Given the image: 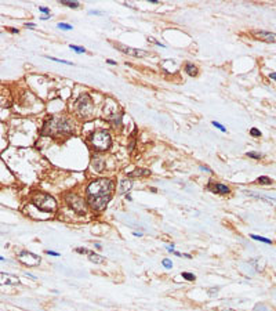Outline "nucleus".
<instances>
[{
	"label": "nucleus",
	"instance_id": "obj_13",
	"mask_svg": "<svg viewBox=\"0 0 276 311\" xmlns=\"http://www.w3.org/2000/svg\"><path fill=\"white\" fill-rule=\"evenodd\" d=\"M142 176H150V170L144 169V167H138V169H135L127 174V177H142Z\"/></svg>",
	"mask_w": 276,
	"mask_h": 311
},
{
	"label": "nucleus",
	"instance_id": "obj_32",
	"mask_svg": "<svg viewBox=\"0 0 276 311\" xmlns=\"http://www.w3.org/2000/svg\"><path fill=\"white\" fill-rule=\"evenodd\" d=\"M200 169H202V170H204V171H209V173H213V170H211V169H209L207 166H200Z\"/></svg>",
	"mask_w": 276,
	"mask_h": 311
},
{
	"label": "nucleus",
	"instance_id": "obj_20",
	"mask_svg": "<svg viewBox=\"0 0 276 311\" xmlns=\"http://www.w3.org/2000/svg\"><path fill=\"white\" fill-rule=\"evenodd\" d=\"M69 48H71V50H73L75 53H79V54H82V53H86V48H84V47L76 46V44H71V46H69Z\"/></svg>",
	"mask_w": 276,
	"mask_h": 311
},
{
	"label": "nucleus",
	"instance_id": "obj_9",
	"mask_svg": "<svg viewBox=\"0 0 276 311\" xmlns=\"http://www.w3.org/2000/svg\"><path fill=\"white\" fill-rule=\"evenodd\" d=\"M254 38L260 40H264L267 43H276V33L275 32H268V31H255L253 32Z\"/></svg>",
	"mask_w": 276,
	"mask_h": 311
},
{
	"label": "nucleus",
	"instance_id": "obj_39",
	"mask_svg": "<svg viewBox=\"0 0 276 311\" xmlns=\"http://www.w3.org/2000/svg\"><path fill=\"white\" fill-rule=\"evenodd\" d=\"M48 18H51V15H43L41 17V19L44 21V19H48Z\"/></svg>",
	"mask_w": 276,
	"mask_h": 311
},
{
	"label": "nucleus",
	"instance_id": "obj_36",
	"mask_svg": "<svg viewBox=\"0 0 276 311\" xmlns=\"http://www.w3.org/2000/svg\"><path fill=\"white\" fill-rule=\"evenodd\" d=\"M106 62H108L109 65H116V61H113V60H106Z\"/></svg>",
	"mask_w": 276,
	"mask_h": 311
},
{
	"label": "nucleus",
	"instance_id": "obj_19",
	"mask_svg": "<svg viewBox=\"0 0 276 311\" xmlns=\"http://www.w3.org/2000/svg\"><path fill=\"white\" fill-rule=\"evenodd\" d=\"M251 236V239H254V241H260V242H264V243H268V245H271L272 243V241L271 239H268V238H264V236H258V235H250Z\"/></svg>",
	"mask_w": 276,
	"mask_h": 311
},
{
	"label": "nucleus",
	"instance_id": "obj_21",
	"mask_svg": "<svg viewBox=\"0 0 276 311\" xmlns=\"http://www.w3.org/2000/svg\"><path fill=\"white\" fill-rule=\"evenodd\" d=\"M57 26H58V29H61V31H72V25H69V24L59 22Z\"/></svg>",
	"mask_w": 276,
	"mask_h": 311
},
{
	"label": "nucleus",
	"instance_id": "obj_35",
	"mask_svg": "<svg viewBox=\"0 0 276 311\" xmlns=\"http://www.w3.org/2000/svg\"><path fill=\"white\" fill-rule=\"evenodd\" d=\"M8 31L11 32V33H18V29H17V28H8Z\"/></svg>",
	"mask_w": 276,
	"mask_h": 311
},
{
	"label": "nucleus",
	"instance_id": "obj_14",
	"mask_svg": "<svg viewBox=\"0 0 276 311\" xmlns=\"http://www.w3.org/2000/svg\"><path fill=\"white\" fill-rule=\"evenodd\" d=\"M184 71L189 75V76H197V73H199V69H197V66L195 65V64H192V62H186L185 64V68H184Z\"/></svg>",
	"mask_w": 276,
	"mask_h": 311
},
{
	"label": "nucleus",
	"instance_id": "obj_26",
	"mask_svg": "<svg viewBox=\"0 0 276 311\" xmlns=\"http://www.w3.org/2000/svg\"><path fill=\"white\" fill-rule=\"evenodd\" d=\"M211 123H213V126H214V127H217V129H218V130H221V132H222V133H225V132H227V129H225V127H224V126H222V124H221L220 122H217V120H213Z\"/></svg>",
	"mask_w": 276,
	"mask_h": 311
},
{
	"label": "nucleus",
	"instance_id": "obj_27",
	"mask_svg": "<svg viewBox=\"0 0 276 311\" xmlns=\"http://www.w3.org/2000/svg\"><path fill=\"white\" fill-rule=\"evenodd\" d=\"M250 134H251L253 137H261V132L257 127H251L250 129Z\"/></svg>",
	"mask_w": 276,
	"mask_h": 311
},
{
	"label": "nucleus",
	"instance_id": "obj_6",
	"mask_svg": "<svg viewBox=\"0 0 276 311\" xmlns=\"http://www.w3.org/2000/svg\"><path fill=\"white\" fill-rule=\"evenodd\" d=\"M65 201L66 203L71 206L72 209L78 213H84L86 212V199H83L82 196H79L78 194H73V192H69L65 196Z\"/></svg>",
	"mask_w": 276,
	"mask_h": 311
},
{
	"label": "nucleus",
	"instance_id": "obj_12",
	"mask_svg": "<svg viewBox=\"0 0 276 311\" xmlns=\"http://www.w3.org/2000/svg\"><path fill=\"white\" fill-rule=\"evenodd\" d=\"M131 187H133L131 180L122 179L120 180V184H119V192H120V194H127V192L131 189Z\"/></svg>",
	"mask_w": 276,
	"mask_h": 311
},
{
	"label": "nucleus",
	"instance_id": "obj_34",
	"mask_svg": "<svg viewBox=\"0 0 276 311\" xmlns=\"http://www.w3.org/2000/svg\"><path fill=\"white\" fill-rule=\"evenodd\" d=\"M269 78L272 79V80H275V82H276V72H272V73H269Z\"/></svg>",
	"mask_w": 276,
	"mask_h": 311
},
{
	"label": "nucleus",
	"instance_id": "obj_37",
	"mask_svg": "<svg viewBox=\"0 0 276 311\" xmlns=\"http://www.w3.org/2000/svg\"><path fill=\"white\" fill-rule=\"evenodd\" d=\"M126 199H127V201H133V199H131V195H130V194H126Z\"/></svg>",
	"mask_w": 276,
	"mask_h": 311
},
{
	"label": "nucleus",
	"instance_id": "obj_25",
	"mask_svg": "<svg viewBox=\"0 0 276 311\" xmlns=\"http://www.w3.org/2000/svg\"><path fill=\"white\" fill-rule=\"evenodd\" d=\"M181 275H182V278H185L186 281H195L196 279V277H195L193 274H190V272H182Z\"/></svg>",
	"mask_w": 276,
	"mask_h": 311
},
{
	"label": "nucleus",
	"instance_id": "obj_17",
	"mask_svg": "<svg viewBox=\"0 0 276 311\" xmlns=\"http://www.w3.org/2000/svg\"><path fill=\"white\" fill-rule=\"evenodd\" d=\"M61 4L66 6V7H71V8H78L80 6L79 1H69V0H61Z\"/></svg>",
	"mask_w": 276,
	"mask_h": 311
},
{
	"label": "nucleus",
	"instance_id": "obj_30",
	"mask_svg": "<svg viewBox=\"0 0 276 311\" xmlns=\"http://www.w3.org/2000/svg\"><path fill=\"white\" fill-rule=\"evenodd\" d=\"M46 255H48V256H54V257L59 256V253H58V252H54V250H46Z\"/></svg>",
	"mask_w": 276,
	"mask_h": 311
},
{
	"label": "nucleus",
	"instance_id": "obj_7",
	"mask_svg": "<svg viewBox=\"0 0 276 311\" xmlns=\"http://www.w3.org/2000/svg\"><path fill=\"white\" fill-rule=\"evenodd\" d=\"M17 259H18L19 263H22V264L26 265V267H37V265L40 264V261H41L40 256L32 253L29 250H21V252L17 255Z\"/></svg>",
	"mask_w": 276,
	"mask_h": 311
},
{
	"label": "nucleus",
	"instance_id": "obj_22",
	"mask_svg": "<svg viewBox=\"0 0 276 311\" xmlns=\"http://www.w3.org/2000/svg\"><path fill=\"white\" fill-rule=\"evenodd\" d=\"M48 60H51V61H55V62H59V64H65V65H73L71 61H66V60H61V58H54V57H46Z\"/></svg>",
	"mask_w": 276,
	"mask_h": 311
},
{
	"label": "nucleus",
	"instance_id": "obj_40",
	"mask_svg": "<svg viewBox=\"0 0 276 311\" xmlns=\"http://www.w3.org/2000/svg\"><path fill=\"white\" fill-rule=\"evenodd\" d=\"M150 3H153V4H158L159 3V0H149Z\"/></svg>",
	"mask_w": 276,
	"mask_h": 311
},
{
	"label": "nucleus",
	"instance_id": "obj_28",
	"mask_svg": "<svg viewBox=\"0 0 276 311\" xmlns=\"http://www.w3.org/2000/svg\"><path fill=\"white\" fill-rule=\"evenodd\" d=\"M75 250H76L78 253H80V255H88V252H90V250L86 248H76Z\"/></svg>",
	"mask_w": 276,
	"mask_h": 311
},
{
	"label": "nucleus",
	"instance_id": "obj_33",
	"mask_svg": "<svg viewBox=\"0 0 276 311\" xmlns=\"http://www.w3.org/2000/svg\"><path fill=\"white\" fill-rule=\"evenodd\" d=\"M25 26H26V28H36V25H35V24H33V22H28V24H25Z\"/></svg>",
	"mask_w": 276,
	"mask_h": 311
},
{
	"label": "nucleus",
	"instance_id": "obj_4",
	"mask_svg": "<svg viewBox=\"0 0 276 311\" xmlns=\"http://www.w3.org/2000/svg\"><path fill=\"white\" fill-rule=\"evenodd\" d=\"M31 201H32V203H33L39 210H41V212L50 213V212H55V210H57V201L48 194L36 192V194L32 196Z\"/></svg>",
	"mask_w": 276,
	"mask_h": 311
},
{
	"label": "nucleus",
	"instance_id": "obj_23",
	"mask_svg": "<svg viewBox=\"0 0 276 311\" xmlns=\"http://www.w3.org/2000/svg\"><path fill=\"white\" fill-rule=\"evenodd\" d=\"M246 156H249V158H251V159H261V158H262V155H261V154H258V152H254V151H249V152L246 154Z\"/></svg>",
	"mask_w": 276,
	"mask_h": 311
},
{
	"label": "nucleus",
	"instance_id": "obj_5",
	"mask_svg": "<svg viewBox=\"0 0 276 311\" xmlns=\"http://www.w3.org/2000/svg\"><path fill=\"white\" fill-rule=\"evenodd\" d=\"M76 111L82 118H88L93 115V100L88 94H82L76 101Z\"/></svg>",
	"mask_w": 276,
	"mask_h": 311
},
{
	"label": "nucleus",
	"instance_id": "obj_11",
	"mask_svg": "<svg viewBox=\"0 0 276 311\" xmlns=\"http://www.w3.org/2000/svg\"><path fill=\"white\" fill-rule=\"evenodd\" d=\"M18 283H19L18 277L6 274V272H0V285H18Z\"/></svg>",
	"mask_w": 276,
	"mask_h": 311
},
{
	"label": "nucleus",
	"instance_id": "obj_10",
	"mask_svg": "<svg viewBox=\"0 0 276 311\" xmlns=\"http://www.w3.org/2000/svg\"><path fill=\"white\" fill-rule=\"evenodd\" d=\"M207 188H209L210 191L215 192V194H221V195L229 194V191H231L228 185L221 184V183H209V184H207Z\"/></svg>",
	"mask_w": 276,
	"mask_h": 311
},
{
	"label": "nucleus",
	"instance_id": "obj_41",
	"mask_svg": "<svg viewBox=\"0 0 276 311\" xmlns=\"http://www.w3.org/2000/svg\"><path fill=\"white\" fill-rule=\"evenodd\" d=\"M4 260H6L4 257H1V256H0V261H4Z\"/></svg>",
	"mask_w": 276,
	"mask_h": 311
},
{
	"label": "nucleus",
	"instance_id": "obj_31",
	"mask_svg": "<svg viewBox=\"0 0 276 311\" xmlns=\"http://www.w3.org/2000/svg\"><path fill=\"white\" fill-rule=\"evenodd\" d=\"M148 40H150V42H153V43H155V44H156V46H159V47H163V48H164V44H163V43H160V42H158V40H155V39H149V38H148Z\"/></svg>",
	"mask_w": 276,
	"mask_h": 311
},
{
	"label": "nucleus",
	"instance_id": "obj_15",
	"mask_svg": "<svg viewBox=\"0 0 276 311\" xmlns=\"http://www.w3.org/2000/svg\"><path fill=\"white\" fill-rule=\"evenodd\" d=\"M88 260L91 261V263H94V264H102V263H105V259H104L102 256H100V255H97V253H94V252H88Z\"/></svg>",
	"mask_w": 276,
	"mask_h": 311
},
{
	"label": "nucleus",
	"instance_id": "obj_18",
	"mask_svg": "<svg viewBox=\"0 0 276 311\" xmlns=\"http://www.w3.org/2000/svg\"><path fill=\"white\" fill-rule=\"evenodd\" d=\"M257 181H258L260 184H262V185H271V184H272V180L269 179V177H267V176H260Z\"/></svg>",
	"mask_w": 276,
	"mask_h": 311
},
{
	"label": "nucleus",
	"instance_id": "obj_16",
	"mask_svg": "<svg viewBox=\"0 0 276 311\" xmlns=\"http://www.w3.org/2000/svg\"><path fill=\"white\" fill-rule=\"evenodd\" d=\"M93 165H94V167H95V170H97V171H101L104 167H105V162H104V159L98 158V156H95V158H94V162H93Z\"/></svg>",
	"mask_w": 276,
	"mask_h": 311
},
{
	"label": "nucleus",
	"instance_id": "obj_3",
	"mask_svg": "<svg viewBox=\"0 0 276 311\" xmlns=\"http://www.w3.org/2000/svg\"><path fill=\"white\" fill-rule=\"evenodd\" d=\"M90 144L91 147L94 148L95 151H106L109 149L110 145H112V138H110V134L106 130H97V132H93L90 134Z\"/></svg>",
	"mask_w": 276,
	"mask_h": 311
},
{
	"label": "nucleus",
	"instance_id": "obj_29",
	"mask_svg": "<svg viewBox=\"0 0 276 311\" xmlns=\"http://www.w3.org/2000/svg\"><path fill=\"white\" fill-rule=\"evenodd\" d=\"M39 11H41V13H44L46 15H51L50 14V10H48L46 6H39Z\"/></svg>",
	"mask_w": 276,
	"mask_h": 311
},
{
	"label": "nucleus",
	"instance_id": "obj_8",
	"mask_svg": "<svg viewBox=\"0 0 276 311\" xmlns=\"http://www.w3.org/2000/svg\"><path fill=\"white\" fill-rule=\"evenodd\" d=\"M115 47L120 50L122 53H124L128 57H135V58H145V57H149V53L145 51V50H141V48H134V47L126 46V44H122V43H115Z\"/></svg>",
	"mask_w": 276,
	"mask_h": 311
},
{
	"label": "nucleus",
	"instance_id": "obj_1",
	"mask_svg": "<svg viewBox=\"0 0 276 311\" xmlns=\"http://www.w3.org/2000/svg\"><path fill=\"white\" fill-rule=\"evenodd\" d=\"M113 181L110 179H97L87 187L86 202L93 210H102L108 206L112 196Z\"/></svg>",
	"mask_w": 276,
	"mask_h": 311
},
{
	"label": "nucleus",
	"instance_id": "obj_38",
	"mask_svg": "<svg viewBox=\"0 0 276 311\" xmlns=\"http://www.w3.org/2000/svg\"><path fill=\"white\" fill-rule=\"evenodd\" d=\"M90 14H95V15H101V13H98V11H90Z\"/></svg>",
	"mask_w": 276,
	"mask_h": 311
},
{
	"label": "nucleus",
	"instance_id": "obj_2",
	"mask_svg": "<svg viewBox=\"0 0 276 311\" xmlns=\"http://www.w3.org/2000/svg\"><path fill=\"white\" fill-rule=\"evenodd\" d=\"M73 130L71 119L66 116H50L44 122L41 133L44 136H68Z\"/></svg>",
	"mask_w": 276,
	"mask_h": 311
},
{
	"label": "nucleus",
	"instance_id": "obj_24",
	"mask_svg": "<svg viewBox=\"0 0 276 311\" xmlns=\"http://www.w3.org/2000/svg\"><path fill=\"white\" fill-rule=\"evenodd\" d=\"M162 264H163V267H164V268L170 270V268L173 267V261H171L170 259H163V260H162Z\"/></svg>",
	"mask_w": 276,
	"mask_h": 311
}]
</instances>
